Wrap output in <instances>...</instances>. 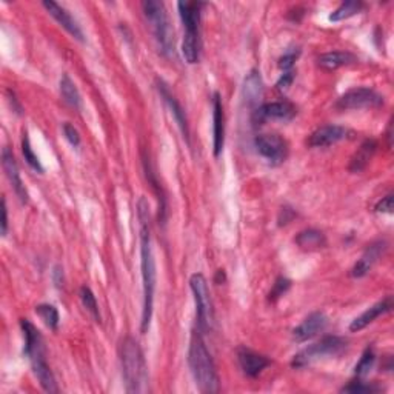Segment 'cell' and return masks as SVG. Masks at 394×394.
Wrapping results in <instances>:
<instances>
[{
	"instance_id": "obj_1",
	"label": "cell",
	"mask_w": 394,
	"mask_h": 394,
	"mask_svg": "<svg viewBox=\"0 0 394 394\" xmlns=\"http://www.w3.org/2000/svg\"><path fill=\"white\" fill-rule=\"evenodd\" d=\"M137 217L140 225V270L142 283H144V309H142L140 331L149 330L151 317H153L154 291H156V261L151 248V230H149V205L145 197L137 202Z\"/></svg>"
},
{
	"instance_id": "obj_2",
	"label": "cell",
	"mask_w": 394,
	"mask_h": 394,
	"mask_svg": "<svg viewBox=\"0 0 394 394\" xmlns=\"http://www.w3.org/2000/svg\"><path fill=\"white\" fill-rule=\"evenodd\" d=\"M188 364L199 391L205 394H213L221 390L219 376H217L216 371L214 360L205 345L202 333L199 330L192 331L188 350Z\"/></svg>"
},
{
	"instance_id": "obj_3",
	"label": "cell",
	"mask_w": 394,
	"mask_h": 394,
	"mask_svg": "<svg viewBox=\"0 0 394 394\" xmlns=\"http://www.w3.org/2000/svg\"><path fill=\"white\" fill-rule=\"evenodd\" d=\"M20 328L23 331V338H25L23 353L30 359L32 373H35V376L37 377L40 387L47 393H57L59 387L56 383V377L51 371V368H49L47 362L44 338H42L40 331L28 319L20 321Z\"/></svg>"
},
{
	"instance_id": "obj_4",
	"label": "cell",
	"mask_w": 394,
	"mask_h": 394,
	"mask_svg": "<svg viewBox=\"0 0 394 394\" xmlns=\"http://www.w3.org/2000/svg\"><path fill=\"white\" fill-rule=\"evenodd\" d=\"M119 353L127 393L148 391V367L139 342L133 338H125L121 343Z\"/></svg>"
},
{
	"instance_id": "obj_5",
	"label": "cell",
	"mask_w": 394,
	"mask_h": 394,
	"mask_svg": "<svg viewBox=\"0 0 394 394\" xmlns=\"http://www.w3.org/2000/svg\"><path fill=\"white\" fill-rule=\"evenodd\" d=\"M142 10L151 23L161 51L165 56L174 53V32L165 5L162 2H156V0H147V2H142Z\"/></svg>"
},
{
	"instance_id": "obj_6",
	"label": "cell",
	"mask_w": 394,
	"mask_h": 394,
	"mask_svg": "<svg viewBox=\"0 0 394 394\" xmlns=\"http://www.w3.org/2000/svg\"><path fill=\"white\" fill-rule=\"evenodd\" d=\"M190 287L195 296L196 304V317H197V330L200 333H207L213 328L214 324V309L211 295L208 290V282L204 274L196 273L190 278Z\"/></svg>"
},
{
	"instance_id": "obj_7",
	"label": "cell",
	"mask_w": 394,
	"mask_h": 394,
	"mask_svg": "<svg viewBox=\"0 0 394 394\" xmlns=\"http://www.w3.org/2000/svg\"><path fill=\"white\" fill-rule=\"evenodd\" d=\"M347 343L348 342L343 338L326 336V338L321 339L319 342L313 343V345H309L302 351H299V353L295 357H293L291 367L293 368H304L309 364L316 362V360H319V359L339 356L347 350Z\"/></svg>"
},
{
	"instance_id": "obj_8",
	"label": "cell",
	"mask_w": 394,
	"mask_h": 394,
	"mask_svg": "<svg viewBox=\"0 0 394 394\" xmlns=\"http://www.w3.org/2000/svg\"><path fill=\"white\" fill-rule=\"evenodd\" d=\"M383 105V97L371 88L359 87L347 91L338 102L339 110H364V108H377Z\"/></svg>"
},
{
	"instance_id": "obj_9",
	"label": "cell",
	"mask_w": 394,
	"mask_h": 394,
	"mask_svg": "<svg viewBox=\"0 0 394 394\" xmlns=\"http://www.w3.org/2000/svg\"><path fill=\"white\" fill-rule=\"evenodd\" d=\"M254 145L259 154L265 157L273 166L283 164L288 156L287 140L281 137L279 134H259L254 139Z\"/></svg>"
},
{
	"instance_id": "obj_10",
	"label": "cell",
	"mask_w": 394,
	"mask_h": 394,
	"mask_svg": "<svg viewBox=\"0 0 394 394\" xmlns=\"http://www.w3.org/2000/svg\"><path fill=\"white\" fill-rule=\"evenodd\" d=\"M296 106L282 100V102H271V104H264L257 108L253 113L254 122L256 123H264L265 121H291L296 116Z\"/></svg>"
},
{
	"instance_id": "obj_11",
	"label": "cell",
	"mask_w": 394,
	"mask_h": 394,
	"mask_svg": "<svg viewBox=\"0 0 394 394\" xmlns=\"http://www.w3.org/2000/svg\"><path fill=\"white\" fill-rule=\"evenodd\" d=\"M156 85H157V90H159V94H161V97L164 99V102L168 105L173 117L176 119V122H178L179 128H180V131L183 134V137L187 139V142H190L188 121H187L185 111H183L182 105L179 104V100L174 97V94L171 93V90L168 88V85H166V83L162 79H156Z\"/></svg>"
},
{
	"instance_id": "obj_12",
	"label": "cell",
	"mask_w": 394,
	"mask_h": 394,
	"mask_svg": "<svg viewBox=\"0 0 394 394\" xmlns=\"http://www.w3.org/2000/svg\"><path fill=\"white\" fill-rule=\"evenodd\" d=\"M326 325H328L326 316L322 312H314L309 314L299 326H296V328L293 330V339L299 343L307 342L309 339L316 338L319 333H322L326 328Z\"/></svg>"
},
{
	"instance_id": "obj_13",
	"label": "cell",
	"mask_w": 394,
	"mask_h": 394,
	"mask_svg": "<svg viewBox=\"0 0 394 394\" xmlns=\"http://www.w3.org/2000/svg\"><path fill=\"white\" fill-rule=\"evenodd\" d=\"M2 166H4V171L6 174L8 180H10L14 192L20 199V202L27 204L28 202V192H27V190H25V185L22 182L18 162H16V159L10 151V148H6V147L2 149Z\"/></svg>"
},
{
	"instance_id": "obj_14",
	"label": "cell",
	"mask_w": 394,
	"mask_h": 394,
	"mask_svg": "<svg viewBox=\"0 0 394 394\" xmlns=\"http://www.w3.org/2000/svg\"><path fill=\"white\" fill-rule=\"evenodd\" d=\"M347 130L340 125H325L317 128L312 136L308 137L307 145L312 148H325L338 144L342 139L347 137Z\"/></svg>"
},
{
	"instance_id": "obj_15",
	"label": "cell",
	"mask_w": 394,
	"mask_h": 394,
	"mask_svg": "<svg viewBox=\"0 0 394 394\" xmlns=\"http://www.w3.org/2000/svg\"><path fill=\"white\" fill-rule=\"evenodd\" d=\"M242 93H244V99H245V104L247 106H250L253 113L257 110L259 106L262 104V99H264V93H265V88H264V80H262V75L257 70H251L247 78L244 80V88H242Z\"/></svg>"
},
{
	"instance_id": "obj_16",
	"label": "cell",
	"mask_w": 394,
	"mask_h": 394,
	"mask_svg": "<svg viewBox=\"0 0 394 394\" xmlns=\"http://www.w3.org/2000/svg\"><path fill=\"white\" fill-rule=\"evenodd\" d=\"M385 251H387V242L385 240H377L373 242L371 245H368L362 257L355 264L353 270H351V276L353 278H364V276L370 273L373 265L383 256Z\"/></svg>"
},
{
	"instance_id": "obj_17",
	"label": "cell",
	"mask_w": 394,
	"mask_h": 394,
	"mask_svg": "<svg viewBox=\"0 0 394 394\" xmlns=\"http://www.w3.org/2000/svg\"><path fill=\"white\" fill-rule=\"evenodd\" d=\"M238 360L242 371L248 377H257L268 365H270V359L266 356L259 355L247 347L238 348Z\"/></svg>"
},
{
	"instance_id": "obj_18",
	"label": "cell",
	"mask_w": 394,
	"mask_h": 394,
	"mask_svg": "<svg viewBox=\"0 0 394 394\" xmlns=\"http://www.w3.org/2000/svg\"><path fill=\"white\" fill-rule=\"evenodd\" d=\"M225 145V114L222 106L221 94H213V151L214 156L219 157Z\"/></svg>"
},
{
	"instance_id": "obj_19",
	"label": "cell",
	"mask_w": 394,
	"mask_h": 394,
	"mask_svg": "<svg viewBox=\"0 0 394 394\" xmlns=\"http://www.w3.org/2000/svg\"><path fill=\"white\" fill-rule=\"evenodd\" d=\"M42 5H44L45 10L53 16V18L62 25V27L70 32V35L74 37V39H78L80 42H85V37H83V31L80 28V25L75 22V19L73 18V16L65 10V8L62 5H59L56 2H51V0H45V2H42Z\"/></svg>"
},
{
	"instance_id": "obj_20",
	"label": "cell",
	"mask_w": 394,
	"mask_h": 394,
	"mask_svg": "<svg viewBox=\"0 0 394 394\" xmlns=\"http://www.w3.org/2000/svg\"><path fill=\"white\" fill-rule=\"evenodd\" d=\"M391 308H393V297L387 296L381 302H377V304H374L373 307L368 308L367 312H364L359 317H356V319L350 324V331L351 333L362 331L368 325L373 324L377 317H381L385 313H390Z\"/></svg>"
},
{
	"instance_id": "obj_21",
	"label": "cell",
	"mask_w": 394,
	"mask_h": 394,
	"mask_svg": "<svg viewBox=\"0 0 394 394\" xmlns=\"http://www.w3.org/2000/svg\"><path fill=\"white\" fill-rule=\"evenodd\" d=\"M205 5L202 2H179V14L185 31H199L200 13Z\"/></svg>"
},
{
	"instance_id": "obj_22",
	"label": "cell",
	"mask_w": 394,
	"mask_h": 394,
	"mask_svg": "<svg viewBox=\"0 0 394 394\" xmlns=\"http://www.w3.org/2000/svg\"><path fill=\"white\" fill-rule=\"evenodd\" d=\"M377 149V142L374 139H367L362 145L357 148L355 156L351 157V162L348 170L351 173H360L367 168V165L370 164L374 153Z\"/></svg>"
},
{
	"instance_id": "obj_23",
	"label": "cell",
	"mask_w": 394,
	"mask_h": 394,
	"mask_svg": "<svg viewBox=\"0 0 394 394\" xmlns=\"http://www.w3.org/2000/svg\"><path fill=\"white\" fill-rule=\"evenodd\" d=\"M356 62V56L348 51H331L325 53L317 59V65L325 71H336L342 66H347Z\"/></svg>"
},
{
	"instance_id": "obj_24",
	"label": "cell",
	"mask_w": 394,
	"mask_h": 394,
	"mask_svg": "<svg viewBox=\"0 0 394 394\" xmlns=\"http://www.w3.org/2000/svg\"><path fill=\"white\" fill-rule=\"evenodd\" d=\"M295 242L300 250H305V251H316L326 247L325 234L316 228H308L300 231L296 236Z\"/></svg>"
},
{
	"instance_id": "obj_25",
	"label": "cell",
	"mask_w": 394,
	"mask_h": 394,
	"mask_svg": "<svg viewBox=\"0 0 394 394\" xmlns=\"http://www.w3.org/2000/svg\"><path fill=\"white\" fill-rule=\"evenodd\" d=\"M182 54L190 65L199 62V56H200L199 31H185L182 40Z\"/></svg>"
},
{
	"instance_id": "obj_26",
	"label": "cell",
	"mask_w": 394,
	"mask_h": 394,
	"mask_svg": "<svg viewBox=\"0 0 394 394\" xmlns=\"http://www.w3.org/2000/svg\"><path fill=\"white\" fill-rule=\"evenodd\" d=\"M61 94H62V99L71 108H74V110H79L82 105V97H80L78 87H75V83L71 80L68 74H62V78H61Z\"/></svg>"
},
{
	"instance_id": "obj_27",
	"label": "cell",
	"mask_w": 394,
	"mask_h": 394,
	"mask_svg": "<svg viewBox=\"0 0 394 394\" xmlns=\"http://www.w3.org/2000/svg\"><path fill=\"white\" fill-rule=\"evenodd\" d=\"M364 4L362 2H355V0H347V2L340 4L336 10H334L330 14V20L331 22H340V20H347L353 16L359 14L362 11Z\"/></svg>"
},
{
	"instance_id": "obj_28",
	"label": "cell",
	"mask_w": 394,
	"mask_h": 394,
	"mask_svg": "<svg viewBox=\"0 0 394 394\" xmlns=\"http://www.w3.org/2000/svg\"><path fill=\"white\" fill-rule=\"evenodd\" d=\"M36 314L40 317L44 324L48 326L49 330L56 331L59 326V312L54 305L49 304H42L36 307Z\"/></svg>"
},
{
	"instance_id": "obj_29",
	"label": "cell",
	"mask_w": 394,
	"mask_h": 394,
	"mask_svg": "<svg viewBox=\"0 0 394 394\" xmlns=\"http://www.w3.org/2000/svg\"><path fill=\"white\" fill-rule=\"evenodd\" d=\"M80 300H82L83 307H85L88 312L91 313V316L94 317V321L97 324L102 322V316H100V312H99L97 299L94 296V293L91 291V288H88V287H82L80 288Z\"/></svg>"
},
{
	"instance_id": "obj_30",
	"label": "cell",
	"mask_w": 394,
	"mask_h": 394,
	"mask_svg": "<svg viewBox=\"0 0 394 394\" xmlns=\"http://www.w3.org/2000/svg\"><path fill=\"white\" fill-rule=\"evenodd\" d=\"M22 153L25 157V162H27L32 170L40 174L44 173V166H42L39 157L35 154V151H32V148H31V142H30L27 131L23 133V137H22Z\"/></svg>"
},
{
	"instance_id": "obj_31",
	"label": "cell",
	"mask_w": 394,
	"mask_h": 394,
	"mask_svg": "<svg viewBox=\"0 0 394 394\" xmlns=\"http://www.w3.org/2000/svg\"><path fill=\"white\" fill-rule=\"evenodd\" d=\"M374 362H376L374 350L371 347H368L364 351V355H362V357H360L357 365L355 367V374L359 377V379H362V377H365L368 373L371 371V368L374 367Z\"/></svg>"
},
{
	"instance_id": "obj_32",
	"label": "cell",
	"mask_w": 394,
	"mask_h": 394,
	"mask_svg": "<svg viewBox=\"0 0 394 394\" xmlns=\"http://www.w3.org/2000/svg\"><path fill=\"white\" fill-rule=\"evenodd\" d=\"M342 393H351V394H371V393H379L382 388L376 383H367L364 381H360L357 377V381L350 382L347 387H343L340 390Z\"/></svg>"
},
{
	"instance_id": "obj_33",
	"label": "cell",
	"mask_w": 394,
	"mask_h": 394,
	"mask_svg": "<svg viewBox=\"0 0 394 394\" xmlns=\"http://www.w3.org/2000/svg\"><path fill=\"white\" fill-rule=\"evenodd\" d=\"M299 54H300L299 49H288V51L279 59V68L283 70V73L291 71L293 65H295V62L297 61Z\"/></svg>"
},
{
	"instance_id": "obj_34",
	"label": "cell",
	"mask_w": 394,
	"mask_h": 394,
	"mask_svg": "<svg viewBox=\"0 0 394 394\" xmlns=\"http://www.w3.org/2000/svg\"><path fill=\"white\" fill-rule=\"evenodd\" d=\"M290 285H291V282L288 281V279H285V278H279L278 281H276V283H274V287H273V290L270 291V299L271 302H276L278 300L281 296H283L285 293L288 291V288H290Z\"/></svg>"
},
{
	"instance_id": "obj_35",
	"label": "cell",
	"mask_w": 394,
	"mask_h": 394,
	"mask_svg": "<svg viewBox=\"0 0 394 394\" xmlns=\"http://www.w3.org/2000/svg\"><path fill=\"white\" fill-rule=\"evenodd\" d=\"M62 130H63V134H65V139L68 140L74 148H78L80 145V134H79V131L75 130L70 122H65L62 125Z\"/></svg>"
},
{
	"instance_id": "obj_36",
	"label": "cell",
	"mask_w": 394,
	"mask_h": 394,
	"mask_svg": "<svg viewBox=\"0 0 394 394\" xmlns=\"http://www.w3.org/2000/svg\"><path fill=\"white\" fill-rule=\"evenodd\" d=\"M376 211L377 213H387V214H393V196L388 195L382 197V200L376 204Z\"/></svg>"
},
{
	"instance_id": "obj_37",
	"label": "cell",
	"mask_w": 394,
	"mask_h": 394,
	"mask_svg": "<svg viewBox=\"0 0 394 394\" xmlns=\"http://www.w3.org/2000/svg\"><path fill=\"white\" fill-rule=\"evenodd\" d=\"M293 80H295V73H293V71H285L281 75V79L278 80V83H276V87H278V90H281V91H287L291 87Z\"/></svg>"
},
{
	"instance_id": "obj_38",
	"label": "cell",
	"mask_w": 394,
	"mask_h": 394,
	"mask_svg": "<svg viewBox=\"0 0 394 394\" xmlns=\"http://www.w3.org/2000/svg\"><path fill=\"white\" fill-rule=\"evenodd\" d=\"M8 233V208H6V200L2 199V236L5 238Z\"/></svg>"
},
{
	"instance_id": "obj_39",
	"label": "cell",
	"mask_w": 394,
	"mask_h": 394,
	"mask_svg": "<svg viewBox=\"0 0 394 394\" xmlns=\"http://www.w3.org/2000/svg\"><path fill=\"white\" fill-rule=\"evenodd\" d=\"M63 270H61V266H56L54 268V282H56V287H61V283L63 282ZM63 285V283H62Z\"/></svg>"
},
{
	"instance_id": "obj_40",
	"label": "cell",
	"mask_w": 394,
	"mask_h": 394,
	"mask_svg": "<svg viewBox=\"0 0 394 394\" xmlns=\"http://www.w3.org/2000/svg\"><path fill=\"white\" fill-rule=\"evenodd\" d=\"M217 283H222V281H225V273L223 270H219L217 271V276H216V279H214Z\"/></svg>"
}]
</instances>
